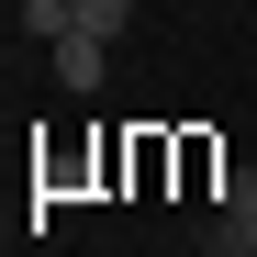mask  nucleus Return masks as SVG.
<instances>
[{
  "mask_svg": "<svg viewBox=\"0 0 257 257\" xmlns=\"http://www.w3.org/2000/svg\"><path fill=\"white\" fill-rule=\"evenodd\" d=\"M12 12H23V0H12Z\"/></svg>",
  "mask_w": 257,
  "mask_h": 257,
  "instance_id": "nucleus-5",
  "label": "nucleus"
},
{
  "mask_svg": "<svg viewBox=\"0 0 257 257\" xmlns=\"http://www.w3.org/2000/svg\"><path fill=\"white\" fill-rule=\"evenodd\" d=\"M123 23H135V0H67V34H101V45H112Z\"/></svg>",
  "mask_w": 257,
  "mask_h": 257,
  "instance_id": "nucleus-3",
  "label": "nucleus"
},
{
  "mask_svg": "<svg viewBox=\"0 0 257 257\" xmlns=\"http://www.w3.org/2000/svg\"><path fill=\"white\" fill-rule=\"evenodd\" d=\"M45 67H56V90H78V101H90V90H101V67H112V45H101V34H56V45H45Z\"/></svg>",
  "mask_w": 257,
  "mask_h": 257,
  "instance_id": "nucleus-1",
  "label": "nucleus"
},
{
  "mask_svg": "<svg viewBox=\"0 0 257 257\" xmlns=\"http://www.w3.org/2000/svg\"><path fill=\"white\" fill-rule=\"evenodd\" d=\"M23 34H34V45H56V34H67V0H23Z\"/></svg>",
  "mask_w": 257,
  "mask_h": 257,
  "instance_id": "nucleus-4",
  "label": "nucleus"
},
{
  "mask_svg": "<svg viewBox=\"0 0 257 257\" xmlns=\"http://www.w3.org/2000/svg\"><path fill=\"white\" fill-rule=\"evenodd\" d=\"M212 201H224V257H246V246H257V168H246V179H224Z\"/></svg>",
  "mask_w": 257,
  "mask_h": 257,
  "instance_id": "nucleus-2",
  "label": "nucleus"
}]
</instances>
